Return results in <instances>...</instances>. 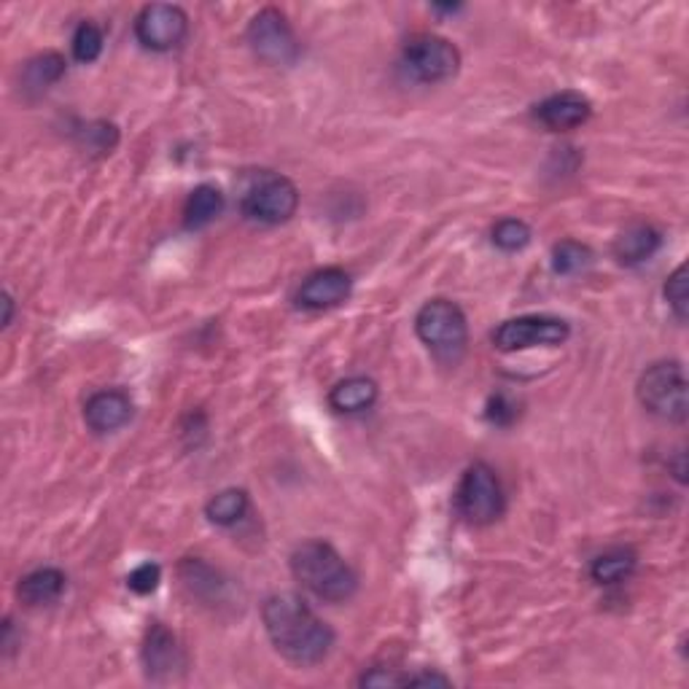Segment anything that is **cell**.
Returning <instances> with one entry per match:
<instances>
[{
    "mask_svg": "<svg viewBox=\"0 0 689 689\" xmlns=\"http://www.w3.org/2000/svg\"><path fill=\"white\" fill-rule=\"evenodd\" d=\"M533 232L528 227L525 222H520V218H504V222H499L491 232V240L493 246L499 250H504V254H518V250H523L528 243H531Z\"/></svg>",
    "mask_w": 689,
    "mask_h": 689,
    "instance_id": "obj_24",
    "label": "cell"
},
{
    "mask_svg": "<svg viewBox=\"0 0 689 689\" xmlns=\"http://www.w3.org/2000/svg\"><path fill=\"white\" fill-rule=\"evenodd\" d=\"M262 622L278 654L296 666H315L334 647V630L294 592L269 596L262 607Z\"/></svg>",
    "mask_w": 689,
    "mask_h": 689,
    "instance_id": "obj_1",
    "label": "cell"
},
{
    "mask_svg": "<svg viewBox=\"0 0 689 689\" xmlns=\"http://www.w3.org/2000/svg\"><path fill=\"white\" fill-rule=\"evenodd\" d=\"M636 569H639V555L628 547H614V550H607L592 560L590 577L596 584L611 588V584L628 582L636 574Z\"/></svg>",
    "mask_w": 689,
    "mask_h": 689,
    "instance_id": "obj_18",
    "label": "cell"
},
{
    "mask_svg": "<svg viewBox=\"0 0 689 689\" xmlns=\"http://www.w3.org/2000/svg\"><path fill=\"white\" fill-rule=\"evenodd\" d=\"M377 396L380 388L372 377H347L328 391V407L339 415H358L375 407Z\"/></svg>",
    "mask_w": 689,
    "mask_h": 689,
    "instance_id": "obj_17",
    "label": "cell"
},
{
    "mask_svg": "<svg viewBox=\"0 0 689 689\" xmlns=\"http://www.w3.org/2000/svg\"><path fill=\"white\" fill-rule=\"evenodd\" d=\"M415 334L442 362H459L469 343L466 315L455 302L429 299L415 315Z\"/></svg>",
    "mask_w": 689,
    "mask_h": 689,
    "instance_id": "obj_3",
    "label": "cell"
},
{
    "mask_svg": "<svg viewBox=\"0 0 689 689\" xmlns=\"http://www.w3.org/2000/svg\"><path fill=\"white\" fill-rule=\"evenodd\" d=\"M434 687V685H440V687H447L450 685V679L447 676H442V673H415V676H410L407 673V687Z\"/></svg>",
    "mask_w": 689,
    "mask_h": 689,
    "instance_id": "obj_31",
    "label": "cell"
},
{
    "mask_svg": "<svg viewBox=\"0 0 689 689\" xmlns=\"http://www.w3.org/2000/svg\"><path fill=\"white\" fill-rule=\"evenodd\" d=\"M66 76V57L57 51L38 55L22 70V89L30 95H43Z\"/></svg>",
    "mask_w": 689,
    "mask_h": 689,
    "instance_id": "obj_20",
    "label": "cell"
},
{
    "mask_svg": "<svg viewBox=\"0 0 689 689\" xmlns=\"http://www.w3.org/2000/svg\"><path fill=\"white\" fill-rule=\"evenodd\" d=\"M83 144L87 148H92V151H111L116 146V140H119V132H116L114 125H106V121H98V125H89L83 127Z\"/></svg>",
    "mask_w": 689,
    "mask_h": 689,
    "instance_id": "obj_28",
    "label": "cell"
},
{
    "mask_svg": "<svg viewBox=\"0 0 689 689\" xmlns=\"http://www.w3.org/2000/svg\"><path fill=\"white\" fill-rule=\"evenodd\" d=\"M66 582L68 579L60 569L43 565V569L30 571V574H24L22 579H19L17 598H19V603H24V607H30V609L49 607V603H55L57 598L66 592Z\"/></svg>",
    "mask_w": 689,
    "mask_h": 689,
    "instance_id": "obj_15",
    "label": "cell"
},
{
    "mask_svg": "<svg viewBox=\"0 0 689 689\" xmlns=\"http://www.w3.org/2000/svg\"><path fill=\"white\" fill-rule=\"evenodd\" d=\"M11 321H14V299H11V294H3V328L11 326Z\"/></svg>",
    "mask_w": 689,
    "mask_h": 689,
    "instance_id": "obj_32",
    "label": "cell"
},
{
    "mask_svg": "<svg viewBox=\"0 0 689 689\" xmlns=\"http://www.w3.org/2000/svg\"><path fill=\"white\" fill-rule=\"evenodd\" d=\"M246 36L254 55L267 66H294L299 57V41H296L286 14L278 9H262L250 19Z\"/></svg>",
    "mask_w": 689,
    "mask_h": 689,
    "instance_id": "obj_9",
    "label": "cell"
},
{
    "mask_svg": "<svg viewBox=\"0 0 689 689\" xmlns=\"http://www.w3.org/2000/svg\"><path fill=\"white\" fill-rule=\"evenodd\" d=\"M159 582H163V569H159L157 563L138 565V569L127 577V588L138 592V596H151V592L159 588Z\"/></svg>",
    "mask_w": 689,
    "mask_h": 689,
    "instance_id": "obj_27",
    "label": "cell"
},
{
    "mask_svg": "<svg viewBox=\"0 0 689 689\" xmlns=\"http://www.w3.org/2000/svg\"><path fill=\"white\" fill-rule=\"evenodd\" d=\"M102 47H106V36H102V30L92 22H81L79 28H76L73 41H70L73 57L79 62H83V66L98 60V57L102 55Z\"/></svg>",
    "mask_w": 689,
    "mask_h": 689,
    "instance_id": "obj_25",
    "label": "cell"
},
{
    "mask_svg": "<svg viewBox=\"0 0 689 689\" xmlns=\"http://www.w3.org/2000/svg\"><path fill=\"white\" fill-rule=\"evenodd\" d=\"M362 687H407V676L388 671V668H372L358 679Z\"/></svg>",
    "mask_w": 689,
    "mask_h": 689,
    "instance_id": "obj_30",
    "label": "cell"
},
{
    "mask_svg": "<svg viewBox=\"0 0 689 689\" xmlns=\"http://www.w3.org/2000/svg\"><path fill=\"white\" fill-rule=\"evenodd\" d=\"M132 410V398L125 391H98L95 396H89L87 407H83V421L95 434H114L130 423Z\"/></svg>",
    "mask_w": 689,
    "mask_h": 689,
    "instance_id": "obj_14",
    "label": "cell"
},
{
    "mask_svg": "<svg viewBox=\"0 0 689 689\" xmlns=\"http://www.w3.org/2000/svg\"><path fill=\"white\" fill-rule=\"evenodd\" d=\"M662 246V232L654 229L652 224H636V227L624 229L614 240V259L622 267H639L649 262Z\"/></svg>",
    "mask_w": 689,
    "mask_h": 689,
    "instance_id": "obj_16",
    "label": "cell"
},
{
    "mask_svg": "<svg viewBox=\"0 0 689 689\" xmlns=\"http://www.w3.org/2000/svg\"><path fill=\"white\" fill-rule=\"evenodd\" d=\"M189 33V17L181 6L173 3H151L140 9L135 17V38L148 51H165L178 49Z\"/></svg>",
    "mask_w": 689,
    "mask_h": 689,
    "instance_id": "obj_10",
    "label": "cell"
},
{
    "mask_svg": "<svg viewBox=\"0 0 689 689\" xmlns=\"http://www.w3.org/2000/svg\"><path fill=\"white\" fill-rule=\"evenodd\" d=\"M248 509V493L240 491V488H227V491L216 493L214 499L205 504V518L218 528H232L240 523V520H246Z\"/></svg>",
    "mask_w": 689,
    "mask_h": 689,
    "instance_id": "obj_21",
    "label": "cell"
},
{
    "mask_svg": "<svg viewBox=\"0 0 689 689\" xmlns=\"http://www.w3.org/2000/svg\"><path fill=\"white\" fill-rule=\"evenodd\" d=\"M592 264V250L584 243L577 240H560L552 248V269L558 275H577L588 269Z\"/></svg>",
    "mask_w": 689,
    "mask_h": 689,
    "instance_id": "obj_23",
    "label": "cell"
},
{
    "mask_svg": "<svg viewBox=\"0 0 689 689\" xmlns=\"http://www.w3.org/2000/svg\"><path fill=\"white\" fill-rule=\"evenodd\" d=\"M590 116H592L590 100L584 98L582 92H574V89L550 95V98L537 106V119L552 132L577 130V127H582Z\"/></svg>",
    "mask_w": 689,
    "mask_h": 689,
    "instance_id": "obj_13",
    "label": "cell"
},
{
    "mask_svg": "<svg viewBox=\"0 0 689 689\" xmlns=\"http://www.w3.org/2000/svg\"><path fill=\"white\" fill-rule=\"evenodd\" d=\"M571 337V326L555 315H520L495 326L493 345L501 353L531 351V347H558Z\"/></svg>",
    "mask_w": 689,
    "mask_h": 689,
    "instance_id": "obj_8",
    "label": "cell"
},
{
    "mask_svg": "<svg viewBox=\"0 0 689 689\" xmlns=\"http://www.w3.org/2000/svg\"><path fill=\"white\" fill-rule=\"evenodd\" d=\"M485 417L491 423H495V426H509V423L518 417V404L509 402V396L504 394H495L491 396V402H488Z\"/></svg>",
    "mask_w": 689,
    "mask_h": 689,
    "instance_id": "obj_29",
    "label": "cell"
},
{
    "mask_svg": "<svg viewBox=\"0 0 689 689\" xmlns=\"http://www.w3.org/2000/svg\"><path fill=\"white\" fill-rule=\"evenodd\" d=\"M292 574L307 592L328 603L351 601L358 590V577L351 563L321 539L296 547L292 552Z\"/></svg>",
    "mask_w": 689,
    "mask_h": 689,
    "instance_id": "obj_2",
    "label": "cell"
},
{
    "mask_svg": "<svg viewBox=\"0 0 689 689\" xmlns=\"http://www.w3.org/2000/svg\"><path fill=\"white\" fill-rule=\"evenodd\" d=\"M641 407L668 423H685L689 412L685 366L679 362H654L641 372L636 385Z\"/></svg>",
    "mask_w": 689,
    "mask_h": 689,
    "instance_id": "obj_4",
    "label": "cell"
},
{
    "mask_svg": "<svg viewBox=\"0 0 689 689\" xmlns=\"http://www.w3.org/2000/svg\"><path fill=\"white\" fill-rule=\"evenodd\" d=\"M299 208V189L292 178L280 173L262 170L250 178V184L243 189L240 210L248 222L264 224V227H278Z\"/></svg>",
    "mask_w": 689,
    "mask_h": 689,
    "instance_id": "obj_5",
    "label": "cell"
},
{
    "mask_svg": "<svg viewBox=\"0 0 689 689\" xmlns=\"http://www.w3.org/2000/svg\"><path fill=\"white\" fill-rule=\"evenodd\" d=\"M402 66L415 81L442 83L461 70V51L442 36H412L402 49Z\"/></svg>",
    "mask_w": 689,
    "mask_h": 689,
    "instance_id": "obj_7",
    "label": "cell"
},
{
    "mask_svg": "<svg viewBox=\"0 0 689 689\" xmlns=\"http://www.w3.org/2000/svg\"><path fill=\"white\" fill-rule=\"evenodd\" d=\"M178 574H181L184 588L195 598H203V601H208V598H222L224 582L218 579L216 569H210V565L203 563L199 558H186L181 569H178Z\"/></svg>",
    "mask_w": 689,
    "mask_h": 689,
    "instance_id": "obj_22",
    "label": "cell"
},
{
    "mask_svg": "<svg viewBox=\"0 0 689 689\" xmlns=\"http://www.w3.org/2000/svg\"><path fill=\"white\" fill-rule=\"evenodd\" d=\"M662 294H666L668 307H671L676 318L685 324L687 311H689V283H687V264L676 267L671 275H668L666 286H662Z\"/></svg>",
    "mask_w": 689,
    "mask_h": 689,
    "instance_id": "obj_26",
    "label": "cell"
},
{
    "mask_svg": "<svg viewBox=\"0 0 689 689\" xmlns=\"http://www.w3.org/2000/svg\"><path fill=\"white\" fill-rule=\"evenodd\" d=\"M140 657H144V668L151 679H170L173 673L186 666L184 649L178 647V639L163 622H154L148 628Z\"/></svg>",
    "mask_w": 689,
    "mask_h": 689,
    "instance_id": "obj_12",
    "label": "cell"
},
{
    "mask_svg": "<svg viewBox=\"0 0 689 689\" xmlns=\"http://www.w3.org/2000/svg\"><path fill=\"white\" fill-rule=\"evenodd\" d=\"M224 210V195L216 186L203 184L191 191L184 205V224L186 229H205L214 224Z\"/></svg>",
    "mask_w": 689,
    "mask_h": 689,
    "instance_id": "obj_19",
    "label": "cell"
},
{
    "mask_svg": "<svg viewBox=\"0 0 689 689\" xmlns=\"http://www.w3.org/2000/svg\"><path fill=\"white\" fill-rule=\"evenodd\" d=\"M455 509L469 525H491L504 514V488L488 463L476 461L461 474L459 488H455Z\"/></svg>",
    "mask_w": 689,
    "mask_h": 689,
    "instance_id": "obj_6",
    "label": "cell"
},
{
    "mask_svg": "<svg viewBox=\"0 0 689 689\" xmlns=\"http://www.w3.org/2000/svg\"><path fill=\"white\" fill-rule=\"evenodd\" d=\"M351 292L353 278L343 267H324L315 269L313 275L302 280L299 292H296V302L305 311H332V307H339L343 302H347Z\"/></svg>",
    "mask_w": 689,
    "mask_h": 689,
    "instance_id": "obj_11",
    "label": "cell"
}]
</instances>
